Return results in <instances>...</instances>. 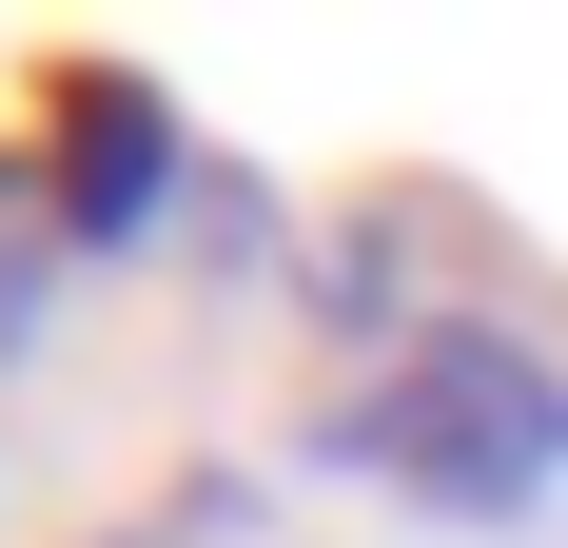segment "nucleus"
Here are the masks:
<instances>
[{
	"instance_id": "f257e3e1",
	"label": "nucleus",
	"mask_w": 568,
	"mask_h": 548,
	"mask_svg": "<svg viewBox=\"0 0 568 548\" xmlns=\"http://www.w3.org/2000/svg\"><path fill=\"white\" fill-rule=\"evenodd\" d=\"M353 432L393 450V470H432V490H529V470H549V392H529V353L510 333H432V353H412L393 392H373V412H353Z\"/></svg>"
}]
</instances>
